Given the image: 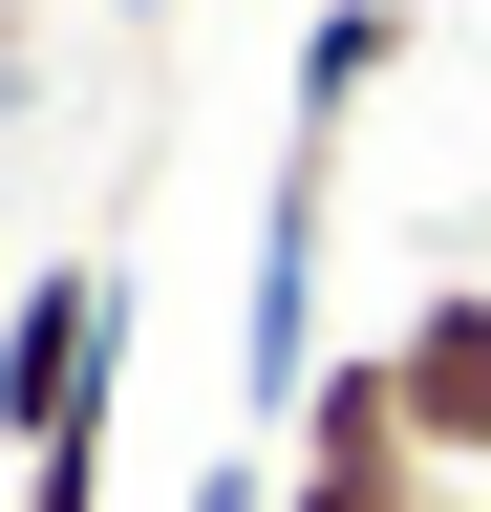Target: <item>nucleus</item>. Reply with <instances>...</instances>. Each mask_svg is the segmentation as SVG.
<instances>
[{
    "label": "nucleus",
    "instance_id": "9d476101",
    "mask_svg": "<svg viewBox=\"0 0 491 512\" xmlns=\"http://www.w3.org/2000/svg\"><path fill=\"white\" fill-rule=\"evenodd\" d=\"M129 22H171V0H129Z\"/></svg>",
    "mask_w": 491,
    "mask_h": 512
},
{
    "label": "nucleus",
    "instance_id": "f257e3e1",
    "mask_svg": "<svg viewBox=\"0 0 491 512\" xmlns=\"http://www.w3.org/2000/svg\"><path fill=\"white\" fill-rule=\"evenodd\" d=\"M129 427V256H43L22 320H0V470Z\"/></svg>",
    "mask_w": 491,
    "mask_h": 512
},
{
    "label": "nucleus",
    "instance_id": "0eeeda50",
    "mask_svg": "<svg viewBox=\"0 0 491 512\" xmlns=\"http://www.w3.org/2000/svg\"><path fill=\"white\" fill-rule=\"evenodd\" d=\"M278 512H470V491H427V470H406V491H299V470H278Z\"/></svg>",
    "mask_w": 491,
    "mask_h": 512
},
{
    "label": "nucleus",
    "instance_id": "423d86ee",
    "mask_svg": "<svg viewBox=\"0 0 491 512\" xmlns=\"http://www.w3.org/2000/svg\"><path fill=\"white\" fill-rule=\"evenodd\" d=\"M0 512H107V448H43V470L0 491Z\"/></svg>",
    "mask_w": 491,
    "mask_h": 512
},
{
    "label": "nucleus",
    "instance_id": "20e7f679",
    "mask_svg": "<svg viewBox=\"0 0 491 512\" xmlns=\"http://www.w3.org/2000/svg\"><path fill=\"white\" fill-rule=\"evenodd\" d=\"M299 491H406V384H385V342H342L321 384H299Z\"/></svg>",
    "mask_w": 491,
    "mask_h": 512
},
{
    "label": "nucleus",
    "instance_id": "1a4fd4ad",
    "mask_svg": "<svg viewBox=\"0 0 491 512\" xmlns=\"http://www.w3.org/2000/svg\"><path fill=\"white\" fill-rule=\"evenodd\" d=\"M0 128H22V22H0Z\"/></svg>",
    "mask_w": 491,
    "mask_h": 512
},
{
    "label": "nucleus",
    "instance_id": "f03ea898",
    "mask_svg": "<svg viewBox=\"0 0 491 512\" xmlns=\"http://www.w3.org/2000/svg\"><path fill=\"white\" fill-rule=\"evenodd\" d=\"M321 214H342V128H299L278 192H257V299H235V406L299 427V384L342 363V320H321Z\"/></svg>",
    "mask_w": 491,
    "mask_h": 512
},
{
    "label": "nucleus",
    "instance_id": "39448f33",
    "mask_svg": "<svg viewBox=\"0 0 491 512\" xmlns=\"http://www.w3.org/2000/svg\"><path fill=\"white\" fill-rule=\"evenodd\" d=\"M385 64H406V0H321V43H299V128H342Z\"/></svg>",
    "mask_w": 491,
    "mask_h": 512
},
{
    "label": "nucleus",
    "instance_id": "7ed1b4c3",
    "mask_svg": "<svg viewBox=\"0 0 491 512\" xmlns=\"http://www.w3.org/2000/svg\"><path fill=\"white\" fill-rule=\"evenodd\" d=\"M385 384H406V470L470 491V470H491V278H427V299L385 320Z\"/></svg>",
    "mask_w": 491,
    "mask_h": 512
},
{
    "label": "nucleus",
    "instance_id": "6e6552de",
    "mask_svg": "<svg viewBox=\"0 0 491 512\" xmlns=\"http://www.w3.org/2000/svg\"><path fill=\"white\" fill-rule=\"evenodd\" d=\"M171 512H278V470H257V448H235V470H193Z\"/></svg>",
    "mask_w": 491,
    "mask_h": 512
}]
</instances>
